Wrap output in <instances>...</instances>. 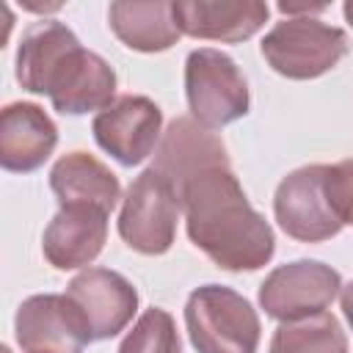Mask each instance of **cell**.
I'll return each mask as SVG.
<instances>
[{
    "label": "cell",
    "instance_id": "7c38bea8",
    "mask_svg": "<svg viewBox=\"0 0 353 353\" xmlns=\"http://www.w3.org/2000/svg\"><path fill=\"white\" fill-rule=\"evenodd\" d=\"M221 165L223 168L232 165L223 138L215 130L201 127L193 116H176L168 121L152 163V168L171 182L176 196L190 176L207 168H221Z\"/></svg>",
    "mask_w": 353,
    "mask_h": 353
},
{
    "label": "cell",
    "instance_id": "8992f818",
    "mask_svg": "<svg viewBox=\"0 0 353 353\" xmlns=\"http://www.w3.org/2000/svg\"><path fill=\"white\" fill-rule=\"evenodd\" d=\"M328 165H301L290 171L273 193V215L281 232L298 243H323L342 232V221L328 199Z\"/></svg>",
    "mask_w": 353,
    "mask_h": 353
},
{
    "label": "cell",
    "instance_id": "30bf717a",
    "mask_svg": "<svg viewBox=\"0 0 353 353\" xmlns=\"http://www.w3.org/2000/svg\"><path fill=\"white\" fill-rule=\"evenodd\" d=\"M66 295L83 312L94 342L119 336L138 312V290L110 268H83L66 284Z\"/></svg>",
    "mask_w": 353,
    "mask_h": 353
},
{
    "label": "cell",
    "instance_id": "e0dca14e",
    "mask_svg": "<svg viewBox=\"0 0 353 353\" xmlns=\"http://www.w3.org/2000/svg\"><path fill=\"white\" fill-rule=\"evenodd\" d=\"M108 25L135 52H165L182 39L171 0H116L108 6Z\"/></svg>",
    "mask_w": 353,
    "mask_h": 353
},
{
    "label": "cell",
    "instance_id": "7402d4cb",
    "mask_svg": "<svg viewBox=\"0 0 353 353\" xmlns=\"http://www.w3.org/2000/svg\"><path fill=\"white\" fill-rule=\"evenodd\" d=\"M328 6L325 3H279V11L284 14V17H317V14H323Z\"/></svg>",
    "mask_w": 353,
    "mask_h": 353
},
{
    "label": "cell",
    "instance_id": "277c9868",
    "mask_svg": "<svg viewBox=\"0 0 353 353\" xmlns=\"http://www.w3.org/2000/svg\"><path fill=\"white\" fill-rule=\"evenodd\" d=\"M185 97L190 116L207 127L221 130L243 119L251 108V94L234 58L215 47L190 50L185 58Z\"/></svg>",
    "mask_w": 353,
    "mask_h": 353
},
{
    "label": "cell",
    "instance_id": "3957f363",
    "mask_svg": "<svg viewBox=\"0 0 353 353\" xmlns=\"http://www.w3.org/2000/svg\"><path fill=\"white\" fill-rule=\"evenodd\" d=\"M268 66L287 80H314L347 55V33L317 17H284L259 41Z\"/></svg>",
    "mask_w": 353,
    "mask_h": 353
},
{
    "label": "cell",
    "instance_id": "ba28073f",
    "mask_svg": "<svg viewBox=\"0 0 353 353\" xmlns=\"http://www.w3.org/2000/svg\"><path fill=\"white\" fill-rule=\"evenodd\" d=\"M14 336L22 353H83L91 328L77 303L63 292H39L19 303Z\"/></svg>",
    "mask_w": 353,
    "mask_h": 353
},
{
    "label": "cell",
    "instance_id": "d6986e66",
    "mask_svg": "<svg viewBox=\"0 0 353 353\" xmlns=\"http://www.w3.org/2000/svg\"><path fill=\"white\" fill-rule=\"evenodd\" d=\"M268 353H347V336L331 312L279 323Z\"/></svg>",
    "mask_w": 353,
    "mask_h": 353
},
{
    "label": "cell",
    "instance_id": "8fae6325",
    "mask_svg": "<svg viewBox=\"0 0 353 353\" xmlns=\"http://www.w3.org/2000/svg\"><path fill=\"white\" fill-rule=\"evenodd\" d=\"M44 97L63 116L99 113L116 102V72L99 52L80 44L55 69Z\"/></svg>",
    "mask_w": 353,
    "mask_h": 353
},
{
    "label": "cell",
    "instance_id": "d4e9b609",
    "mask_svg": "<svg viewBox=\"0 0 353 353\" xmlns=\"http://www.w3.org/2000/svg\"><path fill=\"white\" fill-rule=\"evenodd\" d=\"M3 353H11V350H8V347H3Z\"/></svg>",
    "mask_w": 353,
    "mask_h": 353
},
{
    "label": "cell",
    "instance_id": "2e32d148",
    "mask_svg": "<svg viewBox=\"0 0 353 353\" xmlns=\"http://www.w3.org/2000/svg\"><path fill=\"white\" fill-rule=\"evenodd\" d=\"M50 190L58 207H97L113 212L121 199L119 176L88 152H69L50 168Z\"/></svg>",
    "mask_w": 353,
    "mask_h": 353
},
{
    "label": "cell",
    "instance_id": "9c48e42d",
    "mask_svg": "<svg viewBox=\"0 0 353 353\" xmlns=\"http://www.w3.org/2000/svg\"><path fill=\"white\" fill-rule=\"evenodd\" d=\"M94 141L124 168L141 165L163 138V110L143 94H121L91 121Z\"/></svg>",
    "mask_w": 353,
    "mask_h": 353
},
{
    "label": "cell",
    "instance_id": "4fadbf2b",
    "mask_svg": "<svg viewBox=\"0 0 353 353\" xmlns=\"http://www.w3.org/2000/svg\"><path fill=\"white\" fill-rule=\"evenodd\" d=\"M270 17L262 0H176L174 19L190 39L237 44L265 28Z\"/></svg>",
    "mask_w": 353,
    "mask_h": 353
},
{
    "label": "cell",
    "instance_id": "9a60e30c",
    "mask_svg": "<svg viewBox=\"0 0 353 353\" xmlns=\"http://www.w3.org/2000/svg\"><path fill=\"white\" fill-rule=\"evenodd\" d=\"M108 212L97 207H61L41 234V254L55 270L88 268L105 248Z\"/></svg>",
    "mask_w": 353,
    "mask_h": 353
},
{
    "label": "cell",
    "instance_id": "cb8c5ba5",
    "mask_svg": "<svg viewBox=\"0 0 353 353\" xmlns=\"http://www.w3.org/2000/svg\"><path fill=\"white\" fill-rule=\"evenodd\" d=\"M342 14H345V19H347V25L353 28V0H347V3L342 6Z\"/></svg>",
    "mask_w": 353,
    "mask_h": 353
},
{
    "label": "cell",
    "instance_id": "5bb4252c",
    "mask_svg": "<svg viewBox=\"0 0 353 353\" xmlns=\"http://www.w3.org/2000/svg\"><path fill=\"white\" fill-rule=\"evenodd\" d=\"M58 146V127L36 102H8L0 110V165L11 174L39 171Z\"/></svg>",
    "mask_w": 353,
    "mask_h": 353
},
{
    "label": "cell",
    "instance_id": "603a6c76",
    "mask_svg": "<svg viewBox=\"0 0 353 353\" xmlns=\"http://www.w3.org/2000/svg\"><path fill=\"white\" fill-rule=\"evenodd\" d=\"M339 306H342V314H345V320H347V325L353 331V279L347 284H342V290H339Z\"/></svg>",
    "mask_w": 353,
    "mask_h": 353
},
{
    "label": "cell",
    "instance_id": "7a4b0ae2",
    "mask_svg": "<svg viewBox=\"0 0 353 353\" xmlns=\"http://www.w3.org/2000/svg\"><path fill=\"white\" fill-rule=\"evenodd\" d=\"M185 328L196 353H256L262 339L251 301L223 284H201L188 295Z\"/></svg>",
    "mask_w": 353,
    "mask_h": 353
},
{
    "label": "cell",
    "instance_id": "5b68a950",
    "mask_svg": "<svg viewBox=\"0 0 353 353\" xmlns=\"http://www.w3.org/2000/svg\"><path fill=\"white\" fill-rule=\"evenodd\" d=\"M179 215L182 207L176 190L149 165L130 182L121 199L119 237L143 256H160L176 240Z\"/></svg>",
    "mask_w": 353,
    "mask_h": 353
},
{
    "label": "cell",
    "instance_id": "ac0fdd59",
    "mask_svg": "<svg viewBox=\"0 0 353 353\" xmlns=\"http://www.w3.org/2000/svg\"><path fill=\"white\" fill-rule=\"evenodd\" d=\"M80 47L74 30L58 19L33 22L17 47V83L30 94H47V85L63 58Z\"/></svg>",
    "mask_w": 353,
    "mask_h": 353
},
{
    "label": "cell",
    "instance_id": "44dd1931",
    "mask_svg": "<svg viewBox=\"0 0 353 353\" xmlns=\"http://www.w3.org/2000/svg\"><path fill=\"white\" fill-rule=\"evenodd\" d=\"M325 188H328V199H331L339 221L345 226H353V157H347L336 165H328Z\"/></svg>",
    "mask_w": 353,
    "mask_h": 353
},
{
    "label": "cell",
    "instance_id": "ffe728a7",
    "mask_svg": "<svg viewBox=\"0 0 353 353\" xmlns=\"http://www.w3.org/2000/svg\"><path fill=\"white\" fill-rule=\"evenodd\" d=\"M116 353H182L174 317L160 306H149L124 334Z\"/></svg>",
    "mask_w": 353,
    "mask_h": 353
},
{
    "label": "cell",
    "instance_id": "52a82bcc",
    "mask_svg": "<svg viewBox=\"0 0 353 353\" xmlns=\"http://www.w3.org/2000/svg\"><path fill=\"white\" fill-rule=\"evenodd\" d=\"M342 290V276L320 259H295L273 268L259 284L262 312L279 323L303 320L325 312Z\"/></svg>",
    "mask_w": 353,
    "mask_h": 353
},
{
    "label": "cell",
    "instance_id": "6da1fadb",
    "mask_svg": "<svg viewBox=\"0 0 353 353\" xmlns=\"http://www.w3.org/2000/svg\"><path fill=\"white\" fill-rule=\"evenodd\" d=\"M190 243L221 270H259L273 259L276 237L229 168H207L179 188Z\"/></svg>",
    "mask_w": 353,
    "mask_h": 353
}]
</instances>
